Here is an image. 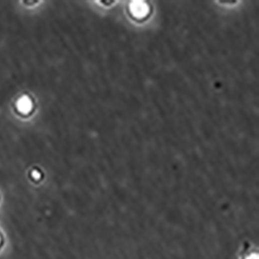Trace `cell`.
Instances as JSON below:
<instances>
[{
  "mask_svg": "<svg viewBox=\"0 0 259 259\" xmlns=\"http://www.w3.org/2000/svg\"><path fill=\"white\" fill-rule=\"evenodd\" d=\"M33 107V103L28 97H22L17 102V108L22 113H27Z\"/></svg>",
  "mask_w": 259,
  "mask_h": 259,
  "instance_id": "obj_1",
  "label": "cell"
},
{
  "mask_svg": "<svg viewBox=\"0 0 259 259\" xmlns=\"http://www.w3.org/2000/svg\"><path fill=\"white\" fill-rule=\"evenodd\" d=\"M131 9L133 14L138 17H142L147 13V7L145 6L144 3H140V2L133 3L131 6Z\"/></svg>",
  "mask_w": 259,
  "mask_h": 259,
  "instance_id": "obj_2",
  "label": "cell"
},
{
  "mask_svg": "<svg viewBox=\"0 0 259 259\" xmlns=\"http://www.w3.org/2000/svg\"><path fill=\"white\" fill-rule=\"evenodd\" d=\"M245 259H259V256L257 253H252V254L248 255Z\"/></svg>",
  "mask_w": 259,
  "mask_h": 259,
  "instance_id": "obj_3",
  "label": "cell"
},
{
  "mask_svg": "<svg viewBox=\"0 0 259 259\" xmlns=\"http://www.w3.org/2000/svg\"><path fill=\"white\" fill-rule=\"evenodd\" d=\"M33 176H34L36 179H39V178H41V173H40L39 171H34V172H33Z\"/></svg>",
  "mask_w": 259,
  "mask_h": 259,
  "instance_id": "obj_4",
  "label": "cell"
},
{
  "mask_svg": "<svg viewBox=\"0 0 259 259\" xmlns=\"http://www.w3.org/2000/svg\"><path fill=\"white\" fill-rule=\"evenodd\" d=\"M0 243H2V237H0Z\"/></svg>",
  "mask_w": 259,
  "mask_h": 259,
  "instance_id": "obj_5",
  "label": "cell"
}]
</instances>
